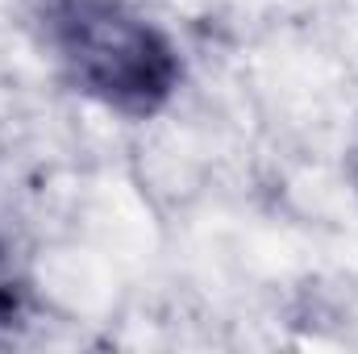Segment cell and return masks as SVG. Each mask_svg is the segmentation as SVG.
Instances as JSON below:
<instances>
[{"label":"cell","instance_id":"6da1fadb","mask_svg":"<svg viewBox=\"0 0 358 354\" xmlns=\"http://www.w3.org/2000/svg\"><path fill=\"white\" fill-rule=\"evenodd\" d=\"M42 34L67 84L121 117L146 121L179 92L176 42L134 0H42Z\"/></svg>","mask_w":358,"mask_h":354}]
</instances>
